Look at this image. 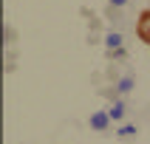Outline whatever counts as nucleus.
Returning <instances> with one entry per match:
<instances>
[{"label": "nucleus", "mask_w": 150, "mask_h": 144, "mask_svg": "<svg viewBox=\"0 0 150 144\" xmlns=\"http://www.w3.org/2000/svg\"><path fill=\"white\" fill-rule=\"evenodd\" d=\"M113 3H125V0H113Z\"/></svg>", "instance_id": "f257e3e1"}]
</instances>
